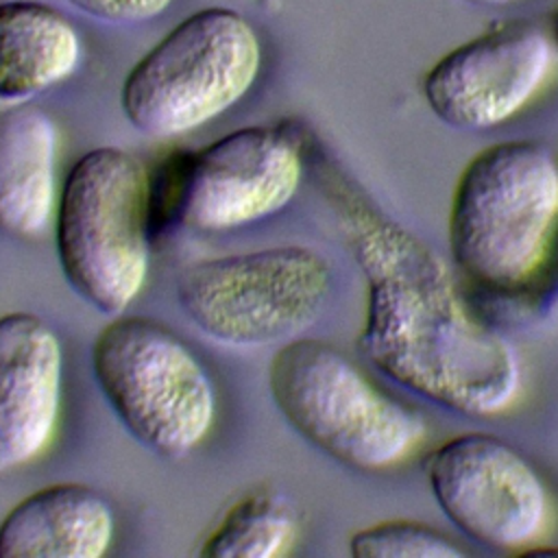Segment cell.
<instances>
[{
	"mask_svg": "<svg viewBox=\"0 0 558 558\" xmlns=\"http://www.w3.org/2000/svg\"><path fill=\"white\" fill-rule=\"evenodd\" d=\"M440 512L469 541L497 551H530L549 525V495L530 460L495 434L466 432L427 460Z\"/></svg>",
	"mask_w": 558,
	"mask_h": 558,
	"instance_id": "ba28073f",
	"label": "cell"
},
{
	"mask_svg": "<svg viewBox=\"0 0 558 558\" xmlns=\"http://www.w3.org/2000/svg\"><path fill=\"white\" fill-rule=\"evenodd\" d=\"M109 501L85 484H52L0 523V558H100L113 541Z\"/></svg>",
	"mask_w": 558,
	"mask_h": 558,
	"instance_id": "7c38bea8",
	"label": "cell"
},
{
	"mask_svg": "<svg viewBox=\"0 0 558 558\" xmlns=\"http://www.w3.org/2000/svg\"><path fill=\"white\" fill-rule=\"evenodd\" d=\"M462 2L477 4V7H504V4H510V2H517V0H462Z\"/></svg>",
	"mask_w": 558,
	"mask_h": 558,
	"instance_id": "ac0fdd59",
	"label": "cell"
},
{
	"mask_svg": "<svg viewBox=\"0 0 558 558\" xmlns=\"http://www.w3.org/2000/svg\"><path fill=\"white\" fill-rule=\"evenodd\" d=\"M355 558H464L449 536L418 521H381L349 538Z\"/></svg>",
	"mask_w": 558,
	"mask_h": 558,
	"instance_id": "2e32d148",
	"label": "cell"
},
{
	"mask_svg": "<svg viewBox=\"0 0 558 558\" xmlns=\"http://www.w3.org/2000/svg\"><path fill=\"white\" fill-rule=\"evenodd\" d=\"M303 179L299 144L272 126L238 129L179 172L174 214L196 231H229L281 211Z\"/></svg>",
	"mask_w": 558,
	"mask_h": 558,
	"instance_id": "9c48e42d",
	"label": "cell"
},
{
	"mask_svg": "<svg viewBox=\"0 0 558 558\" xmlns=\"http://www.w3.org/2000/svg\"><path fill=\"white\" fill-rule=\"evenodd\" d=\"M81 63V37L57 9L11 0L0 4V98L20 100L63 83Z\"/></svg>",
	"mask_w": 558,
	"mask_h": 558,
	"instance_id": "5bb4252c",
	"label": "cell"
},
{
	"mask_svg": "<svg viewBox=\"0 0 558 558\" xmlns=\"http://www.w3.org/2000/svg\"><path fill=\"white\" fill-rule=\"evenodd\" d=\"M299 536L292 506L277 493H253L238 501L201 547L205 558H279Z\"/></svg>",
	"mask_w": 558,
	"mask_h": 558,
	"instance_id": "9a60e30c",
	"label": "cell"
},
{
	"mask_svg": "<svg viewBox=\"0 0 558 558\" xmlns=\"http://www.w3.org/2000/svg\"><path fill=\"white\" fill-rule=\"evenodd\" d=\"M366 279L362 355L388 379L449 412L490 418L521 392V362L497 329L469 312L445 259L401 222L347 209Z\"/></svg>",
	"mask_w": 558,
	"mask_h": 558,
	"instance_id": "6da1fadb",
	"label": "cell"
},
{
	"mask_svg": "<svg viewBox=\"0 0 558 558\" xmlns=\"http://www.w3.org/2000/svg\"><path fill=\"white\" fill-rule=\"evenodd\" d=\"M558 227V163L527 140L482 148L460 172L449 207L458 270L493 292L521 290Z\"/></svg>",
	"mask_w": 558,
	"mask_h": 558,
	"instance_id": "7a4b0ae2",
	"label": "cell"
},
{
	"mask_svg": "<svg viewBox=\"0 0 558 558\" xmlns=\"http://www.w3.org/2000/svg\"><path fill=\"white\" fill-rule=\"evenodd\" d=\"M268 388L277 410L310 445L366 473L408 460L427 425L338 347L318 338L286 342L270 360Z\"/></svg>",
	"mask_w": 558,
	"mask_h": 558,
	"instance_id": "3957f363",
	"label": "cell"
},
{
	"mask_svg": "<svg viewBox=\"0 0 558 558\" xmlns=\"http://www.w3.org/2000/svg\"><path fill=\"white\" fill-rule=\"evenodd\" d=\"M150 181L116 146L87 150L57 201V255L72 290L102 314H122L148 275Z\"/></svg>",
	"mask_w": 558,
	"mask_h": 558,
	"instance_id": "277c9868",
	"label": "cell"
},
{
	"mask_svg": "<svg viewBox=\"0 0 558 558\" xmlns=\"http://www.w3.org/2000/svg\"><path fill=\"white\" fill-rule=\"evenodd\" d=\"M54 120L33 105L0 109V233L39 235L57 205Z\"/></svg>",
	"mask_w": 558,
	"mask_h": 558,
	"instance_id": "4fadbf2b",
	"label": "cell"
},
{
	"mask_svg": "<svg viewBox=\"0 0 558 558\" xmlns=\"http://www.w3.org/2000/svg\"><path fill=\"white\" fill-rule=\"evenodd\" d=\"M92 368L126 432L161 458L187 456L214 425L209 375L190 347L157 320H111L94 340Z\"/></svg>",
	"mask_w": 558,
	"mask_h": 558,
	"instance_id": "8992f818",
	"label": "cell"
},
{
	"mask_svg": "<svg viewBox=\"0 0 558 558\" xmlns=\"http://www.w3.org/2000/svg\"><path fill=\"white\" fill-rule=\"evenodd\" d=\"M551 46L554 50H558V11L551 17Z\"/></svg>",
	"mask_w": 558,
	"mask_h": 558,
	"instance_id": "d6986e66",
	"label": "cell"
},
{
	"mask_svg": "<svg viewBox=\"0 0 558 558\" xmlns=\"http://www.w3.org/2000/svg\"><path fill=\"white\" fill-rule=\"evenodd\" d=\"M262 44L251 22L209 7L177 24L126 74L120 105L144 135L174 137L231 109L255 83Z\"/></svg>",
	"mask_w": 558,
	"mask_h": 558,
	"instance_id": "5b68a950",
	"label": "cell"
},
{
	"mask_svg": "<svg viewBox=\"0 0 558 558\" xmlns=\"http://www.w3.org/2000/svg\"><path fill=\"white\" fill-rule=\"evenodd\" d=\"M68 2L85 11L87 15H94L107 22H118V24L155 20L172 4V0H68Z\"/></svg>",
	"mask_w": 558,
	"mask_h": 558,
	"instance_id": "e0dca14e",
	"label": "cell"
},
{
	"mask_svg": "<svg viewBox=\"0 0 558 558\" xmlns=\"http://www.w3.org/2000/svg\"><path fill=\"white\" fill-rule=\"evenodd\" d=\"M63 351L39 316H0V475L33 462L52 440Z\"/></svg>",
	"mask_w": 558,
	"mask_h": 558,
	"instance_id": "8fae6325",
	"label": "cell"
},
{
	"mask_svg": "<svg viewBox=\"0 0 558 558\" xmlns=\"http://www.w3.org/2000/svg\"><path fill=\"white\" fill-rule=\"evenodd\" d=\"M329 262L314 248L283 244L198 259L177 277V301L211 340L266 347L312 327L331 296Z\"/></svg>",
	"mask_w": 558,
	"mask_h": 558,
	"instance_id": "52a82bcc",
	"label": "cell"
},
{
	"mask_svg": "<svg viewBox=\"0 0 558 558\" xmlns=\"http://www.w3.org/2000/svg\"><path fill=\"white\" fill-rule=\"evenodd\" d=\"M551 41L532 26H504L442 54L423 76L429 111L453 129H495L545 85Z\"/></svg>",
	"mask_w": 558,
	"mask_h": 558,
	"instance_id": "30bf717a",
	"label": "cell"
}]
</instances>
